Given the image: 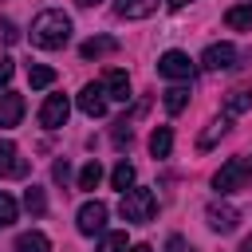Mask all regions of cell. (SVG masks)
<instances>
[{"mask_svg":"<svg viewBox=\"0 0 252 252\" xmlns=\"http://www.w3.org/2000/svg\"><path fill=\"white\" fill-rule=\"evenodd\" d=\"M224 130H228V118H217V122H209V130L197 138V150H209L217 138H224Z\"/></svg>","mask_w":252,"mask_h":252,"instance_id":"obj_21","label":"cell"},{"mask_svg":"<svg viewBox=\"0 0 252 252\" xmlns=\"http://www.w3.org/2000/svg\"><path fill=\"white\" fill-rule=\"evenodd\" d=\"M248 185V165H244V158H228L217 173H213V189L217 193H236V189H244Z\"/></svg>","mask_w":252,"mask_h":252,"instance_id":"obj_3","label":"cell"},{"mask_svg":"<svg viewBox=\"0 0 252 252\" xmlns=\"http://www.w3.org/2000/svg\"><path fill=\"white\" fill-rule=\"evenodd\" d=\"M169 8H185V4H193V0H165Z\"/></svg>","mask_w":252,"mask_h":252,"instance_id":"obj_32","label":"cell"},{"mask_svg":"<svg viewBox=\"0 0 252 252\" xmlns=\"http://www.w3.org/2000/svg\"><path fill=\"white\" fill-rule=\"evenodd\" d=\"M102 91H106V98L126 102V98H130V75H126V71H118V67H110V71L102 75Z\"/></svg>","mask_w":252,"mask_h":252,"instance_id":"obj_11","label":"cell"},{"mask_svg":"<svg viewBox=\"0 0 252 252\" xmlns=\"http://www.w3.org/2000/svg\"><path fill=\"white\" fill-rule=\"evenodd\" d=\"M16 252H51V240L43 232H20L16 236Z\"/></svg>","mask_w":252,"mask_h":252,"instance_id":"obj_18","label":"cell"},{"mask_svg":"<svg viewBox=\"0 0 252 252\" xmlns=\"http://www.w3.org/2000/svg\"><path fill=\"white\" fill-rule=\"evenodd\" d=\"M28 83H32L35 91H43V87L55 83V71H51V67H28Z\"/></svg>","mask_w":252,"mask_h":252,"instance_id":"obj_24","label":"cell"},{"mask_svg":"<svg viewBox=\"0 0 252 252\" xmlns=\"http://www.w3.org/2000/svg\"><path fill=\"white\" fill-rule=\"evenodd\" d=\"M205 220H209V228H213V232H232V228H236V220H240V213H236L232 205H217V201H213V205L205 209Z\"/></svg>","mask_w":252,"mask_h":252,"instance_id":"obj_9","label":"cell"},{"mask_svg":"<svg viewBox=\"0 0 252 252\" xmlns=\"http://www.w3.org/2000/svg\"><path fill=\"white\" fill-rule=\"evenodd\" d=\"M185 106H189V87H169L165 91V110L169 114H181Z\"/></svg>","mask_w":252,"mask_h":252,"instance_id":"obj_19","label":"cell"},{"mask_svg":"<svg viewBox=\"0 0 252 252\" xmlns=\"http://www.w3.org/2000/svg\"><path fill=\"white\" fill-rule=\"evenodd\" d=\"M240 252H252V236H248V240H244V244H240Z\"/></svg>","mask_w":252,"mask_h":252,"instance_id":"obj_34","label":"cell"},{"mask_svg":"<svg viewBox=\"0 0 252 252\" xmlns=\"http://www.w3.org/2000/svg\"><path fill=\"white\" fill-rule=\"evenodd\" d=\"M67 114H71L67 94H47V102L39 106V126H43V130H59V126L67 122Z\"/></svg>","mask_w":252,"mask_h":252,"instance_id":"obj_5","label":"cell"},{"mask_svg":"<svg viewBox=\"0 0 252 252\" xmlns=\"http://www.w3.org/2000/svg\"><path fill=\"white\" fill-rule=\"evenodd\" d=\"M118 213H122V220H130V224H146V220H154V213H158V197H154L150 189H134V185H130V193H122Z\"/></svg>","mask_w":252,"mask_h":252,"instance_id":"obj_2","label":"cell"},{"mask_svg":"<svg viewBox=\"0 0 252 252\" xmlns=\"http://www.w3.org/2000/svg\"><path fill=\"white\" fill-rule=\"evenodd\" d=\"M224 24L232 32H252V4H232L224 12Z\"/></svg>","mask_w":252,"mask_h":252,"instance_id":"obj_15","label":"cell"},{"mask_svg":"<svg viewBox=\"0 0 252 252\" xmlns=\"http://www.w3.org/2000/svg\"><path fill=\"white\" fill-rule=\"evenodd\" d=\"M79 110L87 118H102L106 114V91H102V83H87L79 91Z\"/></svg>","mask_w":252,"mask_h":252,"instance_id":"obj_8","label":"cell"},{"mask_svg":"<svg viewBox=\"0 0 252 252\" xmlns=\"http://www.w3.org/2000/svg\"><path fill=\"white\" fill-rule=\"evenodd\" d=\"M110 185L126 193V189L134 185V165H130V161H118V165H114V173H110Z\"/></svg>","mask_w":252,"mask_h":252,"instance_id":"obj_22","label":"cell"},{"mask_svg":"<svg viewBox=\"0 0 252 252\" xmlns=\"http://www.w3.org/2000/svg\"><path fill=\"white\" fill-rule=\"evenodd\" d=\"M20 118H24V94L4 91V94H0V126H4V130H8V126H20Z\"/></svg>","mask_w":252,"mask_h":252,"instance_id":"obj_12","label":"cell"},{"mask_svg":"<svg viewBox=\"0 0 252 252\" xmlns=\"http://www.w3.org/2000/svg\"><path fill=\"white\" fill-rule=\"evenodd\" d=\"M12 71H16V63H12L8 55H0V87H8V79H12Z\"/></svg>","mask_w":252,"mask_h":252,"instance_id":"obj_30","label":"cell"},{"mask_svg":"<svg viewBox=\"0 0 252 252\" xmlns=\"http://www.w3.org/2000/svg\"><path fill=\"white\" fill-rule=\"evenodd\" d=\"M252 106V87H236V91H228V98H224V118H232V114H240V110H248Z\"/></svg>","mask_w":252,"mask_h":252,"instance_id":"obj_16","label":"cell"},{"mask_svg":"<svg viewBox=\"0 0 252 252\" xmlns=\"http://www.w3.org/2000/svg\"><path fill=\"white\" fill-rule=\"evenodd\" d=\"M169 150H173V130L169 126H158L150 134V154L154 158H169Z\"/></svg>","mask_w":252,"mask_h":252,"instance_id":"obj_17","label":"cell"},{"mask_svg":"<svg viewBox=\"0 0 252 252\" xmlns=\"http://www.w3.org/2000/svg\"><path fill=\"white\" fill-rule=\"evenodd\" d=\"M51 177H55V181H59V185H63V181H67V177H71V161H67V158H59V161H55V165H51Z\"/></svg>","mask_w":252,"mask_h":252,"instance_id":"obj_28","label":"cell"},{"mask_svg":"<svg viewBox=\"0 0 252 252\" xmlns=\"http://www.w3.org/2000/svg\"><path fill=\"white\" fill-rule=\"evenodd\" d=\"M114 51H118V39L114 35H94V39H87L79 47L83 59H102V55H114Z\"/></svg>","mask_w":252,"mask_h":252,"instance_id":"obj_13","label":"cell"},{"mask_svg":"<svg viewBox=\"0 0 252 252\" xmlns=\"http://www.w3.org/2000/svg\"><path fill=\"white\" fill-rule=\"evenodd\" d=\"M28 173V161L20 158V150H16V142H0V177H24Z\"/></svg>","mask_w":252,"mask_h":252,"instance_id":"obj_10","label":"cell"},{"mask_svg":"<svg viewBox=\"0 0 252 252\" xmlns=\"http://www.w3.org/2000/svg\"><path fill=\"white\" fill-rule=\"evenodd\" d=\"M24 205H28V213H32V217H43V213H47V197H43V189H35V185H32V189L24 193Z\"/></svg>","mask_w":252,"mask_h":252,"instance_id":"obj_23","label":"cell"},{"mask_svg":"<svg viewBox=\"0 0 252 252\" xmlns=\"http://www.w3.org/2000/svg\"><path fill=\"white\" fill-rule=\"evenodd\" d=\"M165 252H193V248L185 244V236H169V244H165Z\"/></svg>","mask_w":252,"mask_h":252,"instance_id":"obj_31","label":"cell"},{"mask_svg":"<svg viewBox=\"0 0 252 252\" xmlns=\"http://www.w3.org/2000/svg\"><path fill=\"white\" fill-rule=\"evenodd\" d=\"M98 252H126V232H102Z\"/></svg>","mask_w":252,"mask_h":252,"instance_id":"obj_25","label":"cell"},{"mask_svg":"<svg viewBox=\"0 0 252 252\" xmlns=\"http://www.w3.org/2000/svg\"><path fill=\"white\" fill-rule=\"evenodd\" d=\"M12 220H16V197L0 193V228H8Z\"/></svg>","mask_w":252,"mask_h":252,"instance_id":"obj_26","label":"cell"},{"mask_svg":"<svg viewBox=\"0 0 252 252\" xmlns=\"http://www.w3.org/2000/svg\"><path fill=\"white\" fill-rule=\"evenodd\" d=\"M0 35H4V43H16V39H20V32H16L12 20H0Z\"/></svg>","mask_w":252,"mask_h":252,"instance_id":"obj_29","label":"cell"},{"mask_svg":"<svg viewBox=\"0 0 252 252\" xmlns=\"http://www.w3.org/2000/svg\"><path fill=\"white\" fill-rule=\"evenodd\" d=\"M244 165H248V177H252V158H248V161H244Z\"/></svg>","mask_w":252,"mask_h":252,"instance_id":"obj_36","label":"cell"},{"mask_svg":"<svg viewBox=\"0 0 252 252\" xmlns=\"http://www.w3.org/2000/svg\"><path fill=\"white\" fill-rule=\"evenodd\" d=\"M106 213H110V209H106L102 201H87V205L79 209V217H75L79 232H83V236H94V232H102V228H106Z\"/></svg>","mask_w":252,"mask_h":252,"instance_id":"obj_6","label":"cell"},{"mask_svg":"<svg viewBox=\"0 0 252 252\" xmlns=\"http://www.w3.org/2000/svg\"><path fill=\"white\" fill-rule=\"evenodd\" d=\"M71 39V16L59 12V8H47L32 20V43L43 47V51H55Z\"/></svg>","mask_w":252,"mask_h":252,"instance_id":"obj_1","label":"cell"},{"mask_svg":"<svg viewBox=\"0 0 252 252\" xmlns=\"http://www.w3.org/2000/svg\"><path fill=\"white\" fill-rule=\"evenodd\" d=\"M130 252H154V248H150V244H134Z\"/></svg>","mask_w":252,"mask_h":252,"instance_id":"obj_33","label":"cell"},{"mask_svg":"<svg viewBox=\"0 0 252 252\" xmlns=\"http://www.w3.org/2000/svg\"><path fill=\"white\" fill-rule=\"evenodd\" d=\"M158 75L177 79V83H189V79L197 75V63H193L185 51H165V55L158 59Z\"/></svg>","mask_w":252,"mask_h":252,"instance_id":"obj_4","label":"cell"},{"mask_svg":"<svg viewBox=\"0 0 252 252\" xmlns=\"http://www.w3.org/2000/svg\"><path fill=\"white\" fill-rule=\"evenodd\" d=\"M154 8H158V0H118V4H114V12H118L122 20H146Z\"/></svg>","mask_w":252,"mask_h":252,"instance_id":"obj_14","label":"cell"},{"mask_svg":"<svg viewBox=\"0 0 252 252\" xmlns=\"http://www.w3.org/2000/svg\"><path fill=\"white\" fill-rule=\"evenodd\" d=\"M201 67H205V71H228V67H236V47H232V43H213V47H205Z\"/></svg>","mask_w":252,"mask_h":252,"instance_id":"obj_7","label":"cell"},{"mask_svg":"<svg viewBox=\"0 0 252 252\" xmlns=\"http://www.w3.org/2000/svg\"><path fill=\"white\" fill-rule=\"evenodd\" d=\"M110 138H114V146H118V150H122V146H130V138H134V134H130L126 118H122V122H114V134H110Z\"/></svg>","mask_w":252,"mask_h":252,"instance_id":"obj_27","label":"cell"},{"mask_svg":"<svg viewBox=\"0 0 252 252\" xmlns=\"http://www.w3.org/2000/svg\"><path fill=\"white\" fill-rule=\"evenodd\" d=\"M98 181H102V165H98V158H94V161H87V165L79 169V189H98Z\"/></svg>","mask_w":252,"mask_h":252,"instance_id":"obj_20","label":"cell"},{"mask_svg":"<svg viewBox=\"0 0 252 252\" xmlns=\"http://www.w3.org/2000/svg\"><path fill=\"white\" fill-rule=\"evenodd\" d=\"M79 4H83V8H94V4H102V0H79Z\"/></svg>","mask_w":252,"mask_h":252,"instance_id":"obj_35","label":"cell"}]
</instances>
